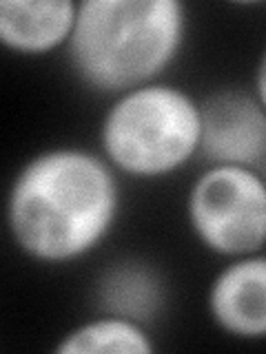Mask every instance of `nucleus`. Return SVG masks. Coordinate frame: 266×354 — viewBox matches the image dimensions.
I'll use <instances>...</instances> for the list:
<instances>
[{
    "mask_svg": "<svg viewBox=\"0 0 266 354\" xmlns=\"http://www.w3.org/2000/svg\"><path fill=\"white\" fill-rule=\"evenodd\" d=\"M120 210L114 166L85 149H49L18 171L7 197L16 246L42 263L85 257L111 232Z\"/></svg>",
    "mask_w": 266,
    "mask_h": 354,
    "instance_id": "1",
    "label": "nucleus"
},
{
    "mask_svg": "<svg viewBox=\"0 0 266 354\" xmlns=\"http://www.w3.org/2000/svg\"><path fill=\"white\" fill-rule=\"evenodd\" d=\"M186 38L180 0H85L66 44L76 75L94 91L122 95L155 82Z\"/></svg>",
    "mask_w": 266,
    "mask_h": 354,
    "instance_id": "2",
    "label": "nucleus"
},
{
    "mask_svg": "<svg viewBox=\"0 0 266 354\" xmlns=\"http://www.w3.org/2000/svg\"><path fill=\"white\" fill-rule=\"evenodd\" d=\"M105 158L131 177L180 171L200 153L202 109L184 88L151 82L116 97L100 127Z\"/></svg>",
    "mask_w": 266,
    "mask_h": 354,
    "instance_id": "3",
    "label": "nucleus"
},
{
    "mask_svg": "<svg viewBox=\"0 0 266 354\" xmlns=\"http://www.w3.org/2000/svg\"><path fill=\"white\" fill-rule=\"evenodd\" d=\"M186 217L195 237L220 257H247L266 246V180L249 166L213 164L193 182Z\"/></svg>",
    "mask_w": 266,
    "mask_h": 354,
    "instance_id": "4",
    "label": "nucleus"
},
{
    "mask_svg": "<svg viewBox=\"0 0 266 354\" xmlns=\"http://www.w3.org/2000/svg\"><path fill=\"white\" fill-rule=\"evenodd\" d=\"M202 109L200 153L213 164L255 169L266 160V109L260 100L240 88L211 95Z\"/></svg>",
    "mask_w": 266,
    "mask_h": 354,
    "instance_id": "5",
    "label": "nucleus"
},
{
    "mask_svg": "<svg viewBox=\"0 0 266 354\" xmlns=\"http://www.w3.org/2000/svg\"><path fill=\"white\" fill-rule=\"evenodd\" d=\"M209 313L231 337H266V257L247 254L222 268L209 290Z\"/></svg>",
    "mask_w": 266,
    "mask_h": 354,
    "instance_id": "6",
    "label": "nucleus"
},
{
    "mask_svg": "<svg viewBox=\"0 0 266 354\" xmlns=\"http://www.w3.org/2000/svg\"><path fill=\"white\" fill-rule=\"evenodd\" d=\"M78 20L71 0H5L0 3V42L22 55H44L69 44Z\"/></svg>",
    "mask_w": 266,
    "mask_h": 354,
    "instance_id": "7",
    "label": "nucleus"
},
{
    "mask_svg": "<svg viewBox=\"0 0 266 354\" xmlns=\"http://www.w3.org/2000/svg\"><path fill=\"white\" fill-rule=\"evenodd\" d=\"M153 350L147 330L120 315L87 321L55 346L58 354H151Z\"/></svg>",
    "mask_w": 266,
    "mask_h": 354,
    "instance_id": "8",
    "label": "nucleus"
},
{
    "mask_svg": "<svg viewBox=\"0 0 266 354\" xmlns=\"http://www.w3.org/2000/svg\"><path fill=\"white\" fill-rule=\"evenodd\" d=\"M155 290H158L155 281L138 268L114 270L105 281V299L109 308H114L120 317H129L133 321L147 317L149 310L158 304Z\"/></svg>",
    "mask_w": 266,
    "mask_h": 354,
    "instance_id": "9",
    "label": "nucleus"
},
{
    "mask_svg": "<svg viewBox=\"0 0 266 354\" xmlns=\"http://www.w3.org/2000/svg\"><path fill=\"white\" fill-rule=\"evenodd\" d=\"M255 97L266 109V49L258 62V69H255Z\"/></svg>",
    "mask_w": 266,
    "mask_h": 354,
    "instance_id": "10",
    "label": "nucleus"
}]
</instances>
